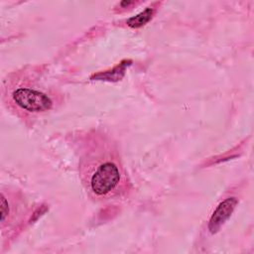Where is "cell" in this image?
<instances>
[{"label":"cell","mask_w":254,"mask_h":254,"mask_svg":"<svg viewBox=\"0 0 254 254\" xmlns=\"http://www.w3.org/2000/svg\"><path fill=\"white\" fill-rule=\"evenodd\" d=\"M152 15H153V10L150 9V8H147L144 12L138 14V15L135 16V17L130 18V19L127 21V24H128L130 27L139 28V27L143 26L144 24H146V23L151 19Z\"/></svg>","instance_id":"277c9868"},{"label":"cell","mask_w":254,"mask_h":254,"mask_svg":"<svg viewBox=\"0 0 254 254\" xmlns=\"http://www.w3.org/2000/svg\"><path fill=\"white\" fill-rule=\"evenodd\" d=\"M5 90L8 103L16 107L17 111L40 113L53 107L52 98L39 88L31 86L29 82L22 83L18 79H13Z\"/></svg>","instance_id":"7a4b0ae2"},{"label":"cell","mask_w":254,"mask_h":254,"mask_svg":"<svg viewBox=\"0 0 254 254\" xmlns=\"http://www.w3.org/2000/svg\"><path fill=\"white\" fill-rule=\"evenodd\" d=\"M79 176L88 194L107 200L129 190L127 175L115 146L103 135L92 136L79 159Z\"/></svg>","instance_id":"6da1fadb"},{"label":"cell","mask_w":254,"mask_h":254,"mask_svg":"<svg viewBox=\"0 0 254 254\" xmlns=\"http://www.w3.org/2000/svg\"><path fill=\"white\" fill-rule=\"evenodd\" d=\"M236 204H237V199L235 197H229L223 200L216 207L208 223V228L211 233L216 232L220 228L223 222L230 216Z\"/></svg>","instance_id":"3957f363"}]
</instances>
